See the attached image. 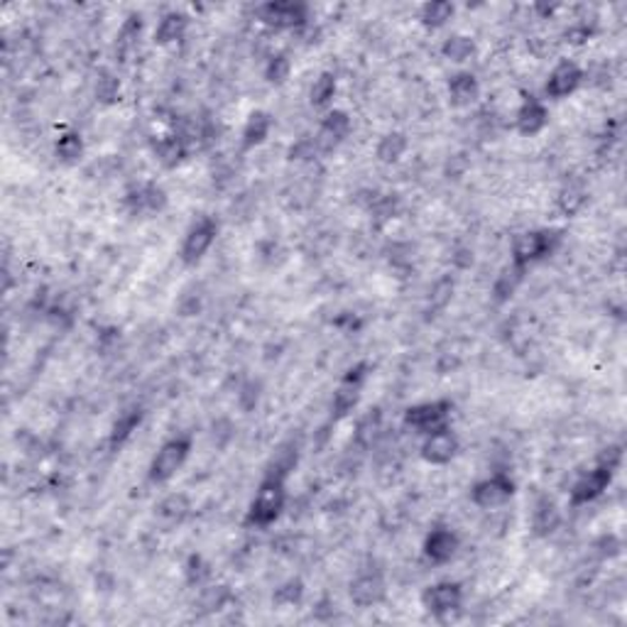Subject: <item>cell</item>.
<instances>
[{
  "label": "cell",
  "mask_w": 627,
  "mask_h": 627,
  "mask_svg": "<svg viewBox=\"0 0 627 627\" xmlns=\"http://www.w3.org/2000/svg\"><path fill=\"white\" fill-rule=\"evenodd\" d=\"M89 155L86 132L74 126H59L53 138V162L61 170H79Z\"/></svg>",
  "instance_id": "cell-27"
},
{
  "label": "cell",
  "mask_w": 627,
  "mask_h": 627,
  "mask_svg": "<svg viewBox=\"0 0 627 627\" xmlns=\"http://www.w3.org/2000/svg\"><path fill=\"white\" fill-rule=\"evenodd\" d=\"M306 599V581L302 573H292V576H285L275 583L272 589V608L277 611H290V608H300Z\"/></svg>",
  "instance_id": "cell-35"
},
{
  "label": "cell",
  "mask_w": 627,
  "mask_h": 627,
  "mask_svg": "<svg viewBox=\"0 0 627 627\" xmlns=\"http://www.w3.org/2000/svg\"><path fill=\"white\" fill-rule=\"evenodd\" d=\"M275 128H277L275 113L270 108L255 106L245 113L235 146H239L243 155H253V152H258L265 146H270V138H272Z\"/></svg>",
  "instance_id": "cell-22"
},
{
  "label": "cell",
  "mask_w": 627,
  "mask_h": 627,
  "mask_svg": "<svg viewBox=\"0 0 627 627\" xmlns=\"http://www.w3.org/2000/svg\"><path fill=\"white\" fill-rule=\"evenodd\" d=\"M197 451V434L191 431H174L164 437L146 466V480L152 488H167L179 473L191 464Z\"/></svg>",
  "instance_id": "cell-4"
},
{
  "label": "cell",
  "mask_w": 627,
  "mask_h": 627,
  "mask_svg": "<svg viewBox=\"0 0 627 627\" xmlns=\"http://www.w3.org/2000/svg\"><path fill=\"white\" fill-rule=\"evenodd\" d=\"M551 108L547 101L534 94L532 89H522L518 106L512 111V132L518 138L534 140L542 138L551 126Z\"/></svg>",
  "instance_id": "cell-16"
},
{
  "label": "cell",
  "mask_w": 627,
  "mask_h": 627,
  "mask_svg": "<svg viewBox=\"0 0 627 627\" xmlns=\"http://www.w3.org/2000/svg\"><path fill=\"white\" fill-rule=\"evenodd\" d=\"M290 486L282 478L263 476L255 492L243 510L241 530L245 532H270L277 522L287 515L290 508Z\"/></svg>",
  "instance_id": "cell-3"
},
{
  "label": "cell",
  "mask_w": 627,
  "mask_h": 627,
  "mask_svg": "<svg viewBox=\"0 0 627 627\" xmlns=\"http://www.w3.org/2000/svg\"><path fill=\"white\" fill-rule=\"evenodd\" d=\"M373 373L375 363L370 356L353 358V361L338 373L332 395H328V419L336 421V425H344V421L358 413L370 380H373Z\"/></svg>",
  "instance_id": "cell-2"
},
{
  "label": "cell",
  "mask_w": 627,
  "mask_h": 627,
  "mask_svg": "<svg viewBox=\"0 0 627 627\" xmlns=\"http://www.w3.org/2000/svg\"><path fill=\"white\" fill-rule=\"evenodd\" d=\"M409 152H413V132L407 128H387L375 140L373 162L378 167L393 170L409 158Z\"/></svg>",
  "instance_id": "cell-29"
},
{
  "label": "cell",
  "mask_w": 627,
  "mask_h": 627,
  "mask_svg": "<svg viewBox=\"0 0 627 627\" xmlns=\"http://www.w3.org/2000/svg\"><path fill=\"white\" fill-rule=\"evenodd\" d=\"M312 136L324 160L338 155V152H341L348 142L356 138L353 113L348 108H338V106L328 108L326 113L318 116Z\"/></svg>",
  "instance_id": "cell-13"
},
{
  "label": "cell",
  "mask_w": 627,
  "mask_h": 627,
  "mask_svg": "<svg viewBox=\"0 0 627 627\" xmlns=\"http://www.w3.org/2000/svg\"><path fill=\"white\" fill-rule=\"evenodd\" d=\"M567 241L569 229H557V225H524V229L510 233L508 260L532 272L557 258Z\"/></svg>",
  "instance_id": "cell-1"
},
{
  "label": "cell",
  "mask_w": 627,
  "mask_h": 627,
  "mask_svg": "<svg viewBox=\"0 0 627 627\" xmlns=\"http://www.w3.org/2000/svg\"><path fill=\"white\" fill-rule=\"evenodd\" d=\"M454 417H456V403L451 397L441 395L407 405L403 413H399V427L421 439L431 434V431L451 427L454 425Z\"/></svg>",
  "instance_id": "cell-8"
},
{
  "label": "cell",
  "mask_w": 627,
  "mask_h": 627,
  "mask_svg": "<svg viewBox=\"0 0 627 627\" xmlns=\"http://www.w3.org/2000/svg\"><path fill=\"white\" fill-rule=\"evenodd\" d=\"M390 431V419L383 405H370L365 407L361 415L356 417V421L351 425V444L358 446L365 454H370L383 437Z\"/></svg>",
  "instance_id": "cell-28"
},
{
  "label": "cell",
  "mask_w": 627,
  "mask_h": 627,
  "mask_svg": "<svg viewBox=\"0 0 627 627\" xmlns=\"http://www.w3.org/2000/svg\"><path fill=\"white\" fill-rule=\"evenodd\" d=\"M348 601L358 611H370L385 605L390 599V579L387 569L378 559L365 561L361 569L353 571V579L348 581Z\"/></svg>",
  "instance_id": "cell-11"
},
{
  "label": "cell",
  "mask_w": 627,
  "mask_h": 627,
  "mask_svg": "<svg viewBox=\"0 0 627 627\" xmlns=\"http://www.w3.org/2000/svg\"><path fill=\"white\" fill-rule=\"evenodd\" d=\"M458 8L451 0H429V3L417 5V25L425 33L434 35L439 30H446L456 20Z\"/></svg>",
  "instance_id": "cell-34"
},
{
  "label": "cell",
  "mask_w": 627,
  "mask_h": 627,
  "mask_svg": "<svg viewBox=\"0 0 627 627\" xmlns=\"http://www.w3.org/2000/svg\"><path fill=\"white\" fill-rule=\"evenodd\" d=\"M585 86V67L576 57H559L544 74L542 94L544 101L564 104L573 96H579Z\"/></svg>",
  "instance_id": "cell-15"
},
{
  "label": "cell",
  "mask_w": 627,
  "mask_h": 627,
  "mask_svg": "<svg viewBox=\"0 0 627 627\" xmlns=\"http://www.w3.org/2000/svg\"><path fill=\"white\" fill-rule=\"evenodd\" d=\"M148 155L162 172H177L194 158V152L179 138L177 130H170L148 138Z\"/></svg>",
  "instance_id": "cell-25"
},
{
  "label": "cell",
  "mask_w": 627,
  "mask_h": 627,
  "mask_svg": "<svg viewBox=\"0 0 627 627\" xmlns=\"http://www.w3.org/2000/svg\"><path fill=\"white\" fill-rule=\"evenodd\" d=\"M189 608L194 611L197 618H211V615L239 608V593H235L231 583H223V581L213 579L209 583H204L201 589L194 591V599L189 603Z\"/></svg>",
  "instance_id": "cell-26"
},
{
  "label": "cell",
  "mask_w": 627,
  "mask_h": 627,
  "mask_svg": "<svg viewBox=\"0 0 627 627\" xmlns=\"http://www.w3.org/2000/svg\"><path fill=\"white\" fill-rule=\"evenodd\" d=\"M260 79L267 89H275V91H282L290 86V81L294 79V57L290 55V49L277 47L275 53L263 61Z\"/></svg>",
  "instance_id": "cell-33"
},
{
  "label": "cell",
  "mask_w": 627,
  "mask_h": 627,
  "mask_svg": "<svg viewBox=\"0 0 627 627\" xmlns=\"http://www.w3.org/2000/svg\"><path fill=\"white\" fill-rule=\"evenodd\" d=\"M341 94V77L334 69L316 71V77L306 86V106L318 113H326L336 106V98Z\"/></svg>",
  "instance_id": "cell-32"
},
{
  "label": "cell",
  "mask_w": 627,
  "mask_h": 627,
  "mask_svg": "<svg viewBox=\"0 0 627 627\" xmlns=\"http://www.w3.org/2000/svg\"><path fill=\"white\" fill-rule=\"evenodd\" d=\"M461 454H464V437H461L458 429H454V425L421 437L417 446V458L429 468L454 466Z\"/></svg>",
  "instance_id": "cell-17"
},
{
  "label": "cell",
  "mask_w": 627,
  "mask_h": 627,
  "mask_svg": "<svg viewBox=\"0 0 627 627\" xmlns=\"http://www.w3.org/2000/svg\"><path fill=\"white\" fill-rule=\"evenodd\" d=\"M223 231V221L219 213L201 211L194 216L187 223V229L182 231V241L177 248V263L184 270H197L209 258L213 245L219 243Z\"/></svg>",
  "instance_id": "cell-5"
},
{
  "label": "cell",
  "mask_w": 627,
  "mask_h": 627,
  "mask_svg": "<svg viewBox=\"0 0 627 627\" xmlns=\"http://www.w3.org/2000/svg\"><path fill=\"white\" fill-rule=\"evenodd\" d=\"M527 277L530 270H524V267L510 260L502 263L500 267H496V272H492L488 282V302L496 306V310H506V306H510V302H515V297L524 290Z\"/></svg>",
  "instance_id": "cell-24"
},
{
  "label": "cell",
  "mask_w": 627,
  "mask_h": 627,
  "mask_svg": "<svg viewBox=\"0 0 627 627\" xmlns=\"http://www.w3.org/2000/svg\"><path fill=\"white\" fill-rule=\"evenodd\" d=\"M446 106L454 113H468L483 101V79L471 69H456L444 84Z\"/></svg>",
  "instance_id": "cell-23"
},
{
  "label": "cell",
  "mask_w": 627,
  "mask_h": 627,
  "mask_svg": "<svg viewBox=\"0 0 627 627\" xmlns=\"http://www.w3.org/2000/svg\"><path fill=\"white\" fill-rule=\"evenodd\" d=\"M419 605L434 620L446 623L468 605V589L464 581L439 579L434 583H429L427 589H421Z\"/></svg>",
  "instance_id": "cell-14"
},
{
  "label": "cell",
  "mask_w": 627,
  "mask_h": 627,
  "mask_svg": "<svg viewBox=\"0 0 627 627\" xmlns=\"http://www.w3.org/2000/svg\"><path fill=\"white\" fill-rule=\"evenodd\" d=\"M615 478H618V471L595 464V461H591V466H581L569 480L567 508L581 510L601 502L613 490Z\"/></svg>",
  "instance_id": "cell-9"
},
{
  "label": "cell",
  "mask_w": 627,
  "mask_h": 627,
  "mask_svg": "<svg viewBox=\"0 0 627 627\" xmlns=\"http://www.w3.org/2000/svg\"><path fill=\"white\" fill-rule=\"evenodd\" d=\"M314 18V5L302 0H267L255 5V23L272 35H294L297 30L310 25Z\"/></svg>",
  "instance_id": "cell-10"
},
{
  "label": "cell",
  "mask_w": 627,
  "mask_h": 627,
  "mask_svg": "<svg viewBox=\"0 0 627 627\" xmlns=\"http://www.w3.org/2000/svg\"><path fill=\"white\" fill-rule=\"evenodd\" d=\"M518 496V476L512 471H486L468 486V502L473 510L492 512L508 508Z\"/></svg>",
  "instance_id": "cell-7"
},
{
  "label": "cell",
  "mask_w": 627,
  "mask_h": 627,
  "mask_svg": "<svg viewBox=\"0 0 627 627\" xmlns=\"http://www.w3.org/2000/svg\"><path fill=\"white\" fill-rule=\"evenodd\" d=\"M146 27H148L146 13L138 8L128 10V13L120 18L116 33H113V39H111V65L118 71H126L128 67L136 65L138 57L142 55Z\"/></svg>",
  "instance_id": "cell-12"
},
{
  "label": "cell",
  "mask_w": 627,
  "mask_h": 627,
  "mask_svg": "<svg viewBox=\"0 0 627 627\" xmlns=\"http://www.w3.org/2000/svg\"><path fill=\"white\" fill-rule=\"evenodd\" d=\"M89 96L91 104L98 111L118 108L123 98V71H118L113 65H98L94 74H91Z\"/></svg>",
  "instance_id": "cell-30"
},
{
  "label": "cell",
  "mask_w": 627,
  "mask_h": 627,
  "mask_svg": "<svg viewBox=\"0 0 627 627\" xmlns=\"http://www.w3.org/2000/svg\"><path fill=\"white\" fill-rule=\"evenodd\" d=\"M461 551H464V534L446 520L431 522L419 539V559L427 564L429 571L449 569L461 557Z\"/></svg>",
  "instance_id": "cell-6"
},
{
  "label": "cell",
  "mask_w": 627,
  "mask_h": 627,
  "mask_svg": "<svg viewBox=\"0 0 627 627\" xmlns=\"http://www.w3.org/2000/svg\"><path fill=\"white\" fill-rule=\"evenodd\" d=\"M194 27V15L189 8H167L158 15V23L152 27L150 43L155 49H177L187 43Z\"/></svg>",
  "instance_id": "cell-21"
},
{
  "label": "cell",
  "mask_w": 627,
  "mask_h": 627,
  "mask_svg": "<svg viewBox=\"0 0 627 627\" xmlns=\"http://www.w3.org/2000/svg\"><path fill=\"white\" fill-rule=\"evenodd\" d=\"M437 55L441 61H446V65L464 69L471 61L478 59L480 39L466 33V30H454V33H446L441 37V43L437 45Z\"/></svg>",
  "instance_id": "cell-31"
},
{
  "label": "cell",
  "mask_w": 627,
  "mask_h": 627,
  "mask_svg": "<svg viewBox=\"0 0 627 627\" xmlns=\"http://www.w3.org/2000/svg\"><path fill=\"white\" fill-rule=\"evenodd\" d=\"M567 522L559 500L549 490H534L532 500H527V530L534 542L549 539L561 530V524Z\"/></svg>",
  "instance_id": "cell-18"
},
{
  "label": "cell",
  "mask_w": 627,
  "mask_h": 627,
  "mask_svg": "<svg viewBox=\"0 0 627 627\" xmlns=\"http://www.w3.org/2000/svg\"><path fill=\"white\" fill-rule=\"evenodd\" d=\"M197 512V498L191 490H170L152 506V524L160 532H177L187 527Z\"/></svg>",
  "instance_id": "cell-19"
},
{
  "label": "cell",
  "mask_w": 627,
  "mask_h": 627,
  "mask_svg": "<svg viewBox=\"0 0 627 627\" xmlns=\"http://www.w3.org/2000/svg\"><path fill=\"white\" fill-rule=\"evenodd\" d=\"M591 207V189L589 179L579 177V174H567L551 194V211L559 216V219L573 221L589 211Z\"/></svg>",
  "instance_id": "cell-20"
}]
</instances>
